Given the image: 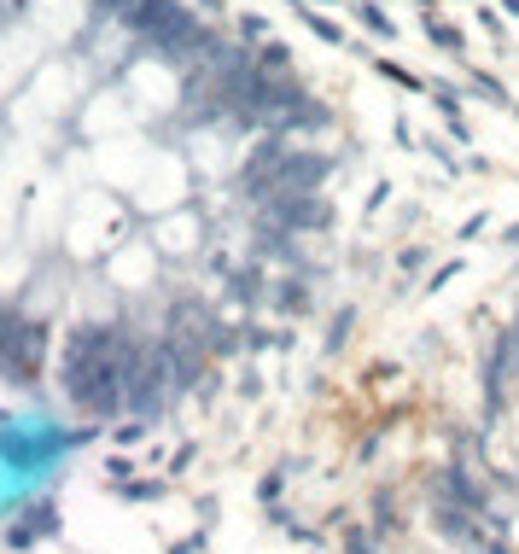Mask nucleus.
Segmentation results:
<instances>
[{
	"mask_svg": "<svg viewBox=\"0 0 519 554\" xmlns=\"http://www.w3.org/2000/svg\"><path fill=\"white\" fill-rule=\"evenodd\" d=\"M519 403V321L496 327V339L485 350V409L490 420H502Z\"/></svg>",
	"mask_w": 519,
	"mask_h": 554,
	"instance_id": "1",
	"label": "nucleus"
},
{
	"mask_svg": "<svg viewBox=\"0 0 519 554\" xmlns=\"http://www.w3.org/2000/svg\"><path fill=\"white\" fill-rule=\"evenodd\" d=\"M257 228H280V234H321L333 228V199L315 193H269L257 199Z\"/></svg>",
	"mask_w": 519,
	"mask_h": 554,
	"instance_id": "2",
	"label": "nucleus"
},
{
	"mask_svg": "<svg viewBox=\"0 0 519 554\" xmlns=\"http://www.w3.org/2000/svg\"><path fill=\"white\" fill-rule=\"evenodd\" d=\"M53 531H59V514H53V508H35V514H24V525L6 531V543H12V549H30V543L53 537Z\"/></svg>",
	"mask_w": 519,
	"mask_h": 554,
	"instance_id": "3",
	"label": "nucleus"
},
{
	"mask_svg": "<svg viewBox=\"0 0 519 554\" xmlns=\"http://www.w3.org/2000/svg\"><path fill=\"white\" fill-rule=\"evenodd\" d=\"M269 304H275V310H286V315H304V310H310V292H304V275H286V280H275Z\"/></svg>",
	"mask_w": 519,
	"mask_h": 554,
	"instance_id": "4",
	"label": "nucleus"
},
{
	"mask_svg": "<svg viewBox=\"0 0 519 554\" xmlns=\"http://www.w3.org/2000/svg\"><path fill=\"white\" fill-rule=\"evenodd\" d=\"M345 554H380V537H374V525H350Z\"/></svg>",
	"mask_w": 519,
	"mask_h": 554,
	"instance_id": "5",
	"label": "nucleus"
},
{
	"mask_svg": "<svg viewBox=\"0 0 519 554\" xmlns=\"http://www.w3.org/2000/svg\"><path fill=\"white\" fill-rule=\"evenodd\" d=\"M374 525H380V531L397 525V496H391V490H374Z\"/></svg>",
	"mask_w": 519,
	"mask_h": 554,
	"instance_id": "6",
	"label": "nucleus"
},
{
	"mask_svg": "<svg viewBox=\"0 0 519 554\" xmlns=\"http://www.w3.org/2000/svg\"><path fill=\"white\" fill-rule=\"evenodd\" d=\"M502 240H508V245H519V222H514V228H508V234H502Z\"/></svg>",
	"mask_w": 519,
	"mask_h": 554,
	"instance_id": "7",
	"label": "nucleus"
}]
</instances>
